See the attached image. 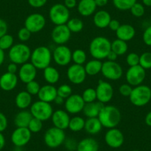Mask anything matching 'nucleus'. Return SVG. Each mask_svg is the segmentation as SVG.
I'll return each mask as SVG.
<instances>
[{"instance_id": "1", "label": "nucleus", "mask_w": 151, "mask_h": 151, "mask_svg": "<svg viewBox=\"0 0 151 151\" xmlns=\"http://www.w3.org/2000/svg\"><path fill=\"white\" fill-rule=\"evenodd\" d=\"M104 127L111 129L116 127L122 119L120 110L113 105H104L98 116Z\"/></svg>"}, {"instance_id": "2", "label": "nucleus", "mask_w": 151, "mask_h": 151, "mask_svg": "<svg viewBox=\"0 0 151 151\" xmlns=\"http://www.w3.org/2000/svg\"><path fill=\"white\" fill-rule=\"evenodd\" d=\"M111 50V42L104 36H96L91 40L89 51L93 59L102 60Z\"/></svg>"}, {"instance_id": "3", "label": "nucleus", "mask_w": 151, "mask_h": 151, "mask_svg": "<svg viewBox=\"0 0 151 151\" xmlns=\"http://www.w3.org/2000/svg\"><path fill=\"white\" fill-rule=\"evenodd\" d=\"M52 59V52L46 46L37 47L31 52L30 63L39 70H44L50 66Z\"/></svg>"}, {"instance_id": "4", "label": "nucleus", "mask_w": 151, "mask_h": 151, "mask_svg": "<svg viewBox=\"0 0 151 151\" xmlns=\"http://www.w3.org/2000/svg\"><path fill=\"white\" fill-rule=\"evenodd\" d=\"M30 48L24 43H18L14 45L8 52V57L13 63L18 65H23L28 62L31 55Z\"/></svg>"}, {"instance_id": "5", "label": "nucleus", "mask_w": 151, "mask_h": 151, "mask_svg": "<svg viewBox=\"0 0 151 151\" xmlns=\"http://www.w3.org/2000/svg\"><path fill=\"white\" fill-rule=\"evenodd\" d=\"M130 101L136 107H144L151 100V89L147 85H140L133 88Z\"/></svg>"}, {"instance_id": "6", "label": "nucleus", "mask_w": 151, "mask_h": 151, "mask_svg": "<svg viewBox=\"0 0 151 151\" xmlns=\"http://www.w3.org/2000/svg\"><path fill=\"white\" fill-rule=\"evenodd\" d=\"M70 10L64 4H55L49 10V18L55 25L66 24L70 19Z\"/></svg>"}, {"instance_id": "7", "label": "nucleus", "mask_w": 151, "mask_h": 151, "mask_svg": "<svg viewBox=\"0 0 151 151\" xmlns=\"http://www.w3.org/2000/svg\"><path fill=\"white\" fill-rule=\"evenodd\" d=\"M30 111L33 117L41 120L42 122L47 121L51 119L53 113V107L50 105V103L41 100L33 103L30 107Z\"/></svg>"}, {"instance_id": "8", "label": "nucleus", "mask_w": 151, "mask_h": 151, "mask_svg": "<svg viewBox=\"0 0 151 151\" xmlns=\"http://www.w3.org/2000/svg\"><path fill=\"white\" fill-rule=\"evenodd\" d=\"M65 130L56 127H52L47 129L44 135V142L45 145L50 148H56L65 142Z\"/></svg>"}, {"instance_id": "9", "label": "nucleus", "mask_w": 151, "mask_h": 151, "mask_svg": "<svg viewBox=\"0 0 151 151\" xmlns=\"http://www.w3.org/2000/svg\"><path fill=\"white\" fill-rule=\"evenodd\" d=\"M101 73L105 79L110 81H116L122 76L123 69L118 62L107 60L102 63Z\"/></svg>"}, {"instance_id": "10", "label": "nucleus", "mask_w": 151, "mask_h": 151, "mask_svg": "<svg viewBox=\"0 0 151 151\" xmlns=\"http://www.w3.org/2000/svg\"><path fill=\"white\" fill-rule=\"evenodd\" d=\"M146 77V70L140 65L130 67L125 74V79L127 84L132 87L142 85Z\"/></svg>"}, {"instance_id": "11", "label": "nucleus", "mask_w": 151, "mask_h": 151, "mask_svg": "<svg viewBox=\"0 0 151 151\" xmlns=\"http://www.w3.org/2000/svg\"><path fill=\"white\" fill-rule=\"evenodd\" d=\"M45 18L42 14L39 13L30 14L24 20V27L32 33H39L45 28Z\"/></svg>"}, {"instance_id": "12", "label": "nucleus", "mask_w": 151, "mask_h": 151, "mask_svg": "<svg viewBox=\"0 0 151 151\" xmlns=\"http://www.w3.org/2000/svg\"><path fill=\"white\" fill-rule=\"evenodd\" d=\"M52 57L58 65L67 66L72 61V51L65 45H58L52 53Z\"/></svg>"}, {"instance_id": "13", "label": "nucleus", "mask_w": 151, "mask_h": 151, "mask_svg": "<svg viewBox=\"0 0 151 151\" xmlns=\"http://www.w3.org/2000/svg\"><path fill=\"white\" fill-rule=\"evenodd\" d=\"M87 73L83 65L73 64L71 65L67 70V77L71 83L74 85H81L86 79Z\"/></svg>"}, {"instance_id": "14", "label": "nucleus", "mask_w": 151, "mask_h": 151, "mask_svg": "<svg viewBox=\"0 0 151 151\" xmlns=\"http://www.w3.org/2000/svg\"><path fill=\"white\" fill-rule=\"evenodd\" d=\"M97 100L102 104L110 102L113 97V88L109 82L99 80L96 88Z\"/></svg>"}, {"instance_id": "15", "label": "nucleus", "mask_w": 151, "mask_h": 151, "mask_svg": "<svg viewBox=\"0 0 151 151\" xmlns=\"http://www.w3.org/2000/svg\"><path fill=\"white\" fill-rule=\"evenodd\" d=\"M65 110L69 114H77L83 110L85 105L82 96L79 94H72L65 101Z\"/></svg>"}, {"instance_id": "16", "label": "nucleus", "mask_w": 151, "mask_h": 151, "mask_svg": "<svg viewBox=\"0 0 151 151\" xmlns=\"http://www.w3.org/2000/svg\"><path fill=\"white\" fill-rule=\"evenodd\" d=\"M104 141L107 146L111 148H119L124 142V136L122 132L116 127L109 129L104 135Z\"/></svg>"}, {"instance_id": "17", "label": "nucleus", "mask_w": 151, "mask_h": 151, "mask_svg": "<svg viewBox=\"0 0 151 151\" xmlns=\"http://www.w3.org/2000/svg\"><path fill=\"white\" fill-rule=\"evenodd\" d=\"M31 134L27 127H17L11 134V142L17 147H22L30 142Z\"/></svg>"}, {"instance_id": "18", "label": "nucleus", "mask_w": 151, "mask_h": 151, "mask_svg": "<svg viewBox=\"0 0 151 151\" xmlns=\"http://www.w3.org/2000/svg\"><path fill=\"white\" fill-rule=\"evenodd\" d=\"M71 37V32L66 24L56 25L51 32V38L53 42L58 45L66 44Z\"/></svg>"}, {"instance_id": "19", "label": "nucleus", "mask_w": 151, "mask_h": 151, "mask_svg": "<svg viewBox=\"0 0 151 151\" xmlns=\"http://www.w3.org/2000/svg\"><path fill=\"white\" fill-rule=\"evenodd\" d=\"M36 75H37V69L30 62H27L22 65L18 70L19 79L24 84L35 80Z\"/></svg>"}, {"instance_id": "20", "label": "nucleus", "mask_w": 151, "mask_h": 151, "mask_svg": "<svg viewBox=\"0 0 151 151\" xmlns=\"http://www.w3.org/2000/svg\"><path fill=\"white\" fill-rule=\"evenodd\" d=\"M51 119L54 127L65 130L68 128L70 118L66 110H56L53 111Z\"/></svg>"}, {"instance_id": "21", "label": "nucleus", "mask_w": 151, "mask_h": 151, "mask_svg": "<svg viewBox=\"0 0 151 151\" xmlns=\"http://www.w3.org/2000/svg\"><path fill=\"white\" fill-rule=\"evenodd\" d=\"M19 77L15 73L6 72L0 76V88L4 91H11L18 85Z\"/></svg>"}, {"instance_id": "22", "label": "nucleus", "mask_w": 151, "mask_h": 151, "mask_svg": "<svg viewBox=\"0 0 151 151\" xmlns=\"http://www.w3.org/2000/svg\"><path fill=\"white\" fill-rule=\"evenodd\" d=\"M39 99L45 102L50 103L54 101L55 99L57 96V88L53 86V85H47L41 86L40 91L38 93Z\"/></svg>"}, {"instance_id": "23", "label": "nucleus", "mask_w": 151, "mask_h": 151, "mask_svg": "<svg viewBox=\"0 0 151 151\" xmlns=\"http://www.w3.org/2000/svg\"><path fill=\"white\" fill-rule=\"evenodd\" d=\"M116 35L117 39L127 42L134 38L136 35V30L131 24H121L119 28L116 31Z\"/></svg>"}, {"instance_id": "24", "label": "nucleus", "mask_w": 151, "mask_h": 151, "mask_svg": "<svg viewBox=\"0 0 151 151\" xmlns=\"http://www.w3.org/2000/svg\"><path fill=\"white\" fill-rule=\"evenodd\" d=\"M95 0H80L77 4L79 14L82 17H90L95 13L96 10Z\"/></svg>"}, {"instance_id": "25", "label": "nucleus", "mask_w": 151, "mask_h": 151, "mask_svg": "<svg viewBox=\"0 0 151 151\" xmlns=\"http://www.w3.org/2000/svg\"><path fill=\"white\" fill-rule=\"evenodd\" d=\"M111 16L107 11L101 10L95 13L93 16V23L98 28L103 29L108 27L109 23L111 21Z\"/></svg>"}, {"instance_id": "26", "label": "nucleus", "mask_w": 151, "mask_h": 151, "mask_svg": "<svg viewBox=\"0 0 151 151\" xmlns=\"http://www.w3.org/2000/svg\"><path fill=\"white\" fill-rule=\"evenodd\" d=\"M32 118L33 116L30 110H22L14 117V124L17 127H27Z\"/></svg>"}, {"instance_id": "27", "label": "nucleus", "mask_w": 151, "mask_h": 151, "mask_svg": "<svg viewBox=\"0 0 151 151\" xmlns=\"http://www.w3.org/2000/svg\"><path fill=\"white\" fill-rule=\"evenodd\" d=\"M104 104L99 101H93L91 103H86L83 108L84 115L88 118L98 117L100 111Z\"/></svg>"}, {"instance_id": "28", "label": "nucleus", "mask_w": 151, "mask_h": 151, "mask_svg": "<svg viewBox=\"0 0 151 151\" xmlns=\"http://www.w3.org/2000/svg\"><path fill=\"white\" fill-rule=\"evenodd\" d=\"M15 104L20 110H26L32 104V96L26 91H21L15 98Z\"/></svg>"}, {"instance_id": "29", "label": "nucleus", "mask_w": 151, "mask_h": 151, "mask_svg": "<svg viewBox=\"0 0 151 151\" xmlns=\"http://www.w3.org/2000/svg\"><path fill=\"white\" fill-rule=\"evenodd\" d=\"M99 145L93 138H85L77 144V151H99Z\"/></svg>"}, {"instance_id": "30", "label": "nucleus", "mask_w": 151, "mask_h": 151, "mask_svg": "<svg viewBox=\"0 0 151 151\" xmlns=\"http://www.w3.org/2000/svg\"><path fill=\"white\" fill-rule=\"evenodd\" d=\"M102 127V124L100 122L98 117H94V118H88V119L85 120L84 130L89 134L96 135L101 131Z\"/></svg>"}, {"instance_id": "31", "label": "nucleus", "mask_w": 151, "mask_h": 151, "mask_svg": "<svg viewBox=\"0 0 151 151\" xmlns=\"http://www.w3.org/2000/svg\"><path fill=\"white\" fill-rule=\"evenodd\" d=\"M43 77L45 80L50 85H55L57 83L60 78V74L58 70L54 67H47L43 70Z\"/></svg>"}, {"instance_id": "32", "label": "nucleus", "mask_w": 151, "mask_h": 151, "mask_svg": "<svg viewBox=\"0 0 151 151\" xmlns=\"http://www.w3.org/2000/svg\"><path fill=\"white\" fill-rule=\"evenodd\" d=\"M84 67H85L87 75L93 76H96L101 73L102 62H101V60L93 59L92 60H90L89 62H86Z\"/></svg>"}, {"instance_id": "33", "label": "nucleus", "mask_w": 151, "mask_h": 151, "mask_svg": "<svg viewBox=\"0 0 151 151\" xmlns=\"http://www.w3.org/2000/svg\"><path fill=\"white\" fill-rule=\"evenodd\" d=\"M111 50L116 53L118 56L124 55L128 50L127 43L122 40L116 39L111 42Z\"/></svg>"}, {"instance_id": "34", "label": "nucleus", "mask_w": 151, "mask_h": 151, "mask_svg": "<svg viewBox=\"0 0 151 151\" xmlns=\"http://www.w3.org/2000/svg\"><path fill=\"white\" fill-rule=\"evenodd\" d=\"M85 120L81 116H74L70 118L68 128L73 132H79L85 128Z\"/></svg>"}, {"instance_id": "35", "label": "nucleus", "mask_w": 151, "mask_h": 151, "mask_svg": "<svg viewBox=\"0 0 151 151\" xmlns=\"http://www.w3.org/2000/svg\"><path fill=\"white\" fill-rule=\"evenodd\" d=\"M71 33H79L84 27V23L82 19L79 18L70 19L66 24Z\"/></svg>"}, {"instance_id": "36", "label": "nucleus", "mask_w": 151, "mask_h": 151, "mask_svg": "<svg viewBox=\"0 0 151 151\" xmlns=\"http://www.w3.org/2000/svg\"><path fill=\"white\" fill-rule=\"evenodd\" d=\"M136 2H137V0H113L114 7L119 11H123L130 10Z\"/></svg>"}, {"instance_id": "37", "label": "nucleus", "mask_w": 151, "mask_h": 151, "mask_svg": "<svg viewBox=\"0 0 151 151\" xmlns=\"http://www.w3.org/2000/svg\"><path fill=\"white\" fill-rule=\"evenodd\" d=\"M72 61L74 64L83 65L87 61V54L82 49H76L72 52Z\"/></svg>"}, {"instance_id": "38", "label": "nucleus", "mask_w": 151, "mask_h": 151, "mask_svg": "<svg viewBox=\"0 0 151 151\" xmlns=\"http://www.w3.org/2000/svg\"><path fill=\"white\" fill-rule=\"evenodd\" d=\"M14 39L11 34L6 33L0 38V48L3 50H10L14 45Z\"/></svg>"}, {"instance_id": "39", "label": "nucleus", "mask_w": 151, "mask_h": 151, "mask_svg": "<svg viewBox=\"0 0 151 151\" xmlns=\"http://www.w3.org/2000/svg\"><path fill=\"white\" fill-rule=\"evenodd\" d=\"M81 96L85 104L93 102V101H96V100H97L96 91V89L92 88H88L85 89Z\"/></svg>"}, {"instance_id": "40", "label": "nucleus", "mask_w": 151, "mask_h": 151, "mask_svg": "<svg viewBox=\"0 0 151 151\" xmlns=\"http://www.w3.org/2000/svg\"><path fill=\"white\" fill-rule=\"evenodd\" d=\"M139 65L145 70L151 68V53L145 52L139 57Z\"/></svg>"}, {"instance_id": "41", "label": "nucleus", "mask_w": 151, "mask_h": 151, "mask_svg": "<svg viewBox=\"0 0 151 151\" xmlns=\"http://www.w3.org/2000/svg\"><path fill=\"white\" fill-rule=\"evenodd\" d=\"M43 127L42 122L38 119L33 117L32 119L30 120V123L28 124L27 128L30 130V131L32 133H37L42 130Z\"/></svg>"}, {"instance_id": "42", "label": "nucleus", "mask_w": 151, "mask_h": 151, "mask_svg": "<svg viewBox=\"0 0 151 151\" xmlns=\"http://www.w3.org/2000/svg\"><path fill=\"white\" fill-rule=\"evenodd\" d=\"M72 88L69 85H67V84H63L57 88V96L65 99L72 95Z\"/></svg>"}, {"instance_id": "43", "label": "nucleus", "mask_w": 151, "mask_h": 151, "mask_svg": "<svg viewBox=\"0 0 151 151\" xmlns=\"http://www.w3.org/2000/svg\"><path fill=\"white\" fill-rule=\"evenodd\" d=\"M130 11L133 17H136V18H140V17H143L144 14H145V8L143 4L136 2V3L131 7Z\"/></svg>"}, {"instance_id": "44", "label": "nucleus", "mask_w": 151, "mask_h": 151, "mask_svg": "<svg viewBox=\"0 0 151 151\" xmlns=\"http://www.w3.org/2000/svg\"><path fill=\"white\" fill-rule=\"evenodd\" d=\"M40 88H41V86H40V83L35 80L26 84V91L31 96L38 95L40 91Z\"/></svg>"}, {"instance_id": "45", "label": "nucleus", "mask_w": 151, "mask_h": 151, "mask_svg": "<svg viewBox=\"0 0 151 151\" xmlns=\"http://www.w3.org/2000/svg\"><path fill=\"white\" fill-rule=\"evenodd\" d=\"M32 33L30 31H29L26 27H22L19 29V30L18 31V39L19 40L20 42H27L30 39V36H31Z\"/></svg>"}, {"instance_id": "46", "label": "nucleus", "mask_w": 151, "mask_h": 151, "mask_svg": "<svg viewBox=\"0 0 151 151\" xmlns=\"http://www.w3.org/2000/svg\"><path fill=\"white\" fill-rule=\"evenodd\" d=\"M139 57L140 56L136 53H130L126 57V63L129 67L136 66L139 65Z\"/></svg>"}, {"instance_id": "47", "label": "nucleus", "mask_w": 151, "mask_h": 151, "mask_svg": "<svg viewBox=\"0 0 151 151\" xmlns=\"http://www.w3.org/2000/svg\"><path fill=\"white\" fill-rule=\"evenodd\" d=\"M133 91V88L129 84H122L119 88V93L124 97H129Z\"/></svg>"}, {"instance_id": "48", "label": "nucleus", "mask_w": 151, "mask_h": 151, "mask_svg": "<svg viewBox=\"0 0 151 151\" xmlns=\"http://www.w3.org/2000/svg\"><path fill=\"white\" fill-rule=\"evenodd\" d=\"M142 40L146 45L151 47V25L145 30L142 36Z\"/></svg>"}, {"instance_id": "49", "label": "nucleus", "mask_w": 151, "mask_h": 151, "mask_svg": "<svg viewBox=\"0 0 151 151\" xmlns=\"http://www.w3.org/2000/svg\"><path fill=\"white\" fill-rule=\"evenodd\" d=\"M27 2L32 8H40L47 4V0H27Z\"/></svg>"}, {"instance_id": "50", "label": "nucleus", "mask_w": 151, "mask_h": 151, "mask_svg": "<svg viewBox=\"0 0 151 151\" xmlns=\"http://www.w3.org/2000/svg\"><path fill=\"white\" fill-rule=\"evenodd\" d=\"M8 119L6 116L0 112V133L5 131L8 127Z\"/></svg>"}, {"instance_id": "51", "label": "nucleus", "mask_w": 151, "mask_h": 151, "mask_svg": "<svg viewBox=\"0 0 151 151\" xmlns=\"http://www.w3.org/2000/svg\"><path fill=\"white\" fill-rule=\"evenodd\" d=\"M8 26L6 22L2 19H0V38L8 33Z\"/></svg>"}, {"instance_id": "52", "label": "nucleus", "mask_w": 151, "mask_h": 151, "mask_svg": "<svg viewBox=\"0 0 151 151\" xmlns=\"http://www.w3.org/2000/svg\"><path fill=\"white\" fill-rule=\"evenodd\" d=\"M120 25H121V24H120V22L118 21V20L111 19V21H110V23H109L108 27L111 30L116 32L119 28Z\"/></svg>"}, {"instance_id": "53", "label": "nucleus", "mask_w": 151, "mask_h": 151, "mask_svg": "<svg viewBox=\"0 0 151 151\" xmlns=\"http://www.w3.org/2000/svg\"><path fill=\"white\" fill-rule=\"evenodd\" d=\"M77 1L76 0H65L64 5L68 9H73L77 6Z\"/></svg>"}, {"instance_id": "54", "label": "nucleus", "mask_w": 151, "mask_h": 151, "mask_svg": "<svg viewBox=\"0 0 151 151\" xmlns=\"http://www.w3.org/2000/svg\"><path fill=\"white\" fill-rule=\"evenodd\" d=\"M7 70L8 71L7 72H9L11 73H17V71L19 70H18V65L15 63H13V62H11L9 65H8L7 67Z\"/></svg>"}, {"instance_id": "55", "label": "nucleus", "mask_w": 151, "mask_h": 151, "mask_svg": "<svg viewBox=\"0 0 151 151\" xmlns=\"http://www.w3.org/2000/svg\"><path fill=\"white\" fill-rule=\"evenodd\" d=\"M118 55L116 54V53H114L113 51H112V50H110V53L107 54V59L108 61H112V62H116L117 59V58H118Z\"/></svg>"}, {"instance_id": "56", "label": "nucleus", "mask_w": 151, "mask_h": 151, "mask_svg": "<svg viewBox=\"0 0 151 151\" xmlns=\"http://www.w3.org/2000/svg\"><path fill=\"white\" fill-rule=\"evenodd\" d=\"M109 0H95L96 5L97 7H104L107 5Z\"/></svg>"}, {"instance_id": "57", "label": "nucleus", "mask_w": 151, "mask_h": 151, "mask_svg": "<svg viewBox=\"0 0 151 151\" xmlns=\"http://www.w3.org/2000/svg\"><path fill=\"white\" fill-rule=\"evenodd\" d=\"M65 99H63V98H62V97L57 96L56 97V99H55V100L53 102H55V104H58V105H62V104H65Z\"/></svg>"}, {"instance_id": "58", "label": "nucleus", "mask_w": 151, "mask_h": 151, "mask_svg": "<svg viewBox=\"0 0 151 151\" xmlns=\"http://www.w3.org/2000/svg\"><path fill=\"white\" fill-rule=\"evenodd\" d=\"M5 145V138L2 133H0V150L4 148Z\"/></svg>"}, {"instance_id": "59", "label": "nucleus", "mask_w": 151, "mask_h": 151, "mask_svg": "<svg viewBox=\"0 0 151 151\" xmlns=\"http://www.w3.org/2000/svg\"><path fill=\"white\" fill-rule=\"evenodd\" d=\"M145 124L149 127H151V111H150L145 116Z\"/></svg>"}, {"instance_id": "60", "label": "nucleus", "mask_w": 151, "mask_h": 151, "mask_svg": "<svg viewBox=\"0 0 151 151\" xmlns=\"http://www.w3.org/2000/svg\"><path fill=\"white\" fill-rule=\"evenodd\" d=\"M5 59V50L0 48V66L4 63Z\"/></svg>"}, {"instance_id": "61", "label": "nucleus", "mask_w": 151, "mask_h": 151, "mask_svg": "<svg viewBox=\"0 0 151 151\" xmlns=\"http://www.w3.org/2000/svg\"><path fill=\"white\" fill-rule=\"evenodd\" d=\"M142 3L147 7H151V0H142Z\"/></svg>"}, {"instance_id": "62", "label": "nucleus", "mask_w": 151, "mask_h": 151, "mask_svg": "<svg viewBox=\"0 0 151 151\" xmlns=\"http://www.w3.org/2000/svg\"><path fill=\"white\" fill-rule=\"evenodd\" d=\"M133 151H140V150H133Z\"/></svg>"}]
</instances>
